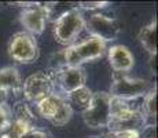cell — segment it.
<instances>
[{
	"mask_svg": "<svg viewBox=\"0 0 158 138\" xmlns=\"http://www.w3.org/2000/svg\"><path fill=\"white\" fill-rule=\"evenodd\" d=\"M11 120H13V109L7 104L0 105V133L10 126Z\"/></svg>",
	"mask_w": 158,
	"mask_h": 138,
	"instance_id": "obj_18",
	"label": "cell"
},
{
	"mask_svg": "<svg viewBox=\"0 0 158 138\" xmlns=\"http://www.w3.org/2000/svg\"><path fill=\"white\" fill-rule=\"evenodd\" d=\"M22 138H48V134L45 133L44 130H40V128H32L28 133L25 134Z\"/></svg>",
	"mask_w": 158,
	"mask_h": 138,
	"instance_id": "obj_22",
	"label": "cell"
},
{
	"mask_svg": "<svg viewBox=\"0 0 158 138\" xmlns=\"http://www.w3.org/2000/svg\"><path fill=\"white\" fill-rule=\"evenodd\" d=\"M105 42L92 38V36H88L85 40L68 46V48L63 51V61H65L63 65L77 68V66H81L85 62H91V61L101 58L105 54Z\"/></svg>",
	"mask_w": 158,
	"mask_h": 138,
	"instance_id": "obj_2",
	"label": "cell"
},
{
	"mask_svg": "<svg viewBox=\"0 0 158 138\" xmlns=\"http://www.w3.org/2000/svg\"><path fill=\"white\" fill-rule=\"evenodd\" d=\"M32 128H35L33 124L25 120H21V119L13 118L10 126L0 133V138H22Z\"/></svg>",
	"mask_w": 158,
	"mask_h": 138,
	"instance_id": "obj_17",
	"label": "cell"
},
{
	"mask_svg": "<svg viewBox=\"0 0 158 138\" xmlns=\"http://www.w3.org/2000/svg\"><path fill=\"white\" fill-rule=\"evenodd\" d=\"M106 6H109L107 2H83V3H78L77 8L78 10H101V8H105Z\"/></svg>",
	"mask_w": 158,
	"mask_h": 138,
	"instance_id": "obj_19",
	"label": "cell"
},
{
	"mask_svg": "<svg viewBox=\"0 0 158 138\" xmlns=\"http://www.w3.org/2000/svg\"><path fill=\"white\" fill-rule=\"evenodd\" d=\"M84 28L88 30L89 36L96 38L102 42H113L120 35L121 26L118 21L106 14L95 13L85 21Z\"/></svg>",
	"mask_w": 158,
	"mask_h": 138,
	"instance_id": "obj_9",
	"label": "cell"
},
{
	"mask_svg": "<svg viewBox=\"0 0 158 138\" xmlns=\"http://www.w3.org/2000/svg\"><path fill=\"white\" fill-rule=\"evenodd\" d=\"M7 100H8V93L7 91H4L3 88H0V105L7 104Z\"/></svg>",
	"mask_w": 158,
	"mask_h": 138,
	"instance_id": "obj_23",
	"label": "cell"
},
{
	"mask_svg": "<svg viewBox=\"0 0 158 138\" xmlns=\"http://www.w3.org/2000/svg\"><path fill=\"white\" fill-rule=\"evenodd\" d=\"M8 55L19 64H32L39 58V46L35 36L17 32L8 42Z\"/></svg>",
	"mask_w": 158,
	"mask_h": 138,
	"instance_id": "obj_8",
	"label": "cell"
},
{
	"mask_svg": "<svg viewBox=\"0 0 158 138\" xmlns=\"http://www.w3.org/2000/svg\"><path fill=\"white\" fill-rule=\"evenodd\" d=\"M109 64L115 73H127L135 65V58L128 47L123 44L111 46L107 51Z\"/></svg>",
	"mask_w": 158,
	"mask_h": 138,
	"instance_id": "obj_12",
	"label": "cell"
},
{
	"mask_svg": "<svg viewBox=\"0 0 158 138\" xmlns=\"http://www.w3.org/2000/svg\"><path fill=\"white\" fill-rule=\"evenodd\" d=\"M92 94H94L92 91H91L87 86H84V87H81V88H78V90L68 94V96H65L63 98H65L66 102L70 105V108L73 109V112H74V109H77V110L85 109L88 106V104H89L91 98H92Z\"/></svg>",
	"mask_w": 158,
	"mask_h": 138,
	"instance_id": "obj_15",
	"label": "cell"
},
{
	"mask_svg": "<svg viewBox=\"0 0 158 138\" xmlns=\"http://www.w3.org/2000/svg\"><path fill=\"white\" fill-rule=\"evenodd\" d=\"M51 78H52L54 84L58 86L65 96H68V94H70L73 91H76L85 86L87 73L83 66L73 68V66L62 65L54 70Z\"/></svg>",
	"mask_w": 158,
	"mask_h": 138,
	"instance_id": "obj_10",
	"label": "cell"
},
{
	"mask_svg": "<svg viewBox=\"0 0 158 138\" xmlns=\"http://www.w3.org/2000/svg\"><path fill=\"white\" fill-rule=\"evenodd\" d=\"M139 42L143 48L150 54V57L157 55V20L153 18L148 24L142 26L139 30Z\"/></svg>",
	"mask_w": 158,
	"mask_h": 138,
	"instance_id": "obj_14",
	"label": "cell"
},
{
	"mask_svg": "<svg viewBox=\"0 0 158 138\" xmlns=\"http://www.w3.org/2000/svg\"><path fill=\"white\" fill-rule=\"evenodd\" d=\"M84 24H85V20L83 14L77 7H73L55 20L54 38L59 44L72 46L78 38V35L83 32Z\"/></svg>",
	"mask_w": 158,
	"mask_h": 138,
	"instance_id": "obj_5",
	"label": "cell"
},
{
	"mask_svg": "<svg viewBox=\"0 0 158 138\" xmlns=\"http://www.w3.org/2000/svg\"><path fill=\"white\" fill-rule=\"evenodd\" d=\"M106 137L109 138H139V131L125 130V131H109Z\"/></svg>",
	"mask_w": 158,
	"mask_h": 138,
	"instance_id": "obj_20",
	"label": "cell"
},
{
	"mask_svg": "<svg viewBox=\"0 0 158 138\" xmlns=\"http://www.w3.org/2000/svg\"><path fill=\"white\" fill-rule=\"evenodd\" d=\"M140 112L146 119V122L148 123V120H151V123H154L157 118V87H151V90L143 97V102H142Z\"/></svg>",
	"mask_w": 158,
	"mask_h": 138,
	"instance_id": "obj_16",
	"label": "cell"
},
{
	"mask_svg": "<svg viewBox=\"0 0 158 138\" xmlns=\"http://www.w3.org/2000/svg\"><path fill=\"white\" fill-rule=\"evenodd\" d=\"M36 106L41 118H44L45 120L58 127L68 124L73 116V109L70 108V105L59 94H52V96L44 98Z\"/></svg>",
	"mask_w": 158,
	"mask_h": 138,
	"instance_id": "obj_6",
	"label": "cell"
},
{
	"mask_svg": "<svg viewBox=\"0 0 158 138\" xmlns=\"http://www.w3.org/2000/svg\"><path fill=\"white\" fill-rule=\"evenodd\" d=\"M147 124L140 109L131 106L129 102L111 97V115L109 122V131H140Z\"/></svg>",
	"mask_w": 158,
	"mask_h": 138,
	"instance_id": "obj_1",
	"label": "cell"
},
{
	"mask_svg": "<svg viewBox=\"0 0 158 138\" xmlns=\"http://www.w3.org/2000/svg\"><path fill=\"white\" fill-rule=\"evenodd\" d=\"M151 90L150 83L144 79L131 78L127 73H114L110 86V97L121 101H133L144 97Z\"/></svg>",
	"mask_w": 158,
	"mask_h": 138,
	"instance_id": "obj_4",
	"label": "cell"
},
{
	"mask_svg": "<svg viewBox=\"0 0 158 138\" xmlns=\"http://www.w3.org/2000/svg\"><path fill=\"white\" fill-rule=\"evenodd\" d=\"M139 138H157V126L154 123H147L139 131Z\"/></svg>",
	"mask_w": 158,
	"mask_h": 138,
	"instance_id": "obj_21",
	"label": "cell"
},
{
	"mask_svg": "<svg viewBox=\"0 0 158 138\" xmlns=\"http://www.w3.org/2000/svg\"><path fill=\"white\" fill-rule=\"evenodd\" d=\"M47 14L43 3H30L19 14V22L25 28V32L32 36L41 35L45 29Z\"/></svg>",
	"mask_w": 158,
	"mask_h": 138,
	"instance_id": "obj_11",
	"label": "cell"
},
{
	"mask_svg": "<svg viewBox=\"0 0 158 138\" xmlns=\"http://www.w3.org/2000/svg\"><path fill=\"white\" fill-rule=\"evenodd\" d=\"M22 93L26 101L37 105L44 98L55 94V84L50 73L39 70L25 79L22 83Z\"/></svg>",
	"mask_w": 158,
	"mask_h": 138,
	"instance_id": "obj_7",
	"label": "cell"
},
{
	"mask_svg": "<svg viewBox=\"0 0 158 138\" xmlns=\"http://www.w3.org/2000/svg\"><path fill=\"white\" fill-rule=\"evenodd\" d=\"M111 115V97L109 93H94L89 104L83 110V120L87 127L94 130L107 128Z\"/></svg>",
	"mask_w": 158,
	"mask_h": 138,
	"instance_id": "obj_3",
	"label": "cell"
},
{
	"mask_svg": "<svg viewBox=\"0 0 158 138\" xmlns=\"http://www.w3.org/2000/svg\"><path fill=\"white\" fill-rule=\"evenodd\" d=\"M91 138H101V137H91Z\"/></svg>",
	"mask_w": 158,
	"mask_h": 138,
	"instance_id": "obj_24",
	"label": "cell"
},
{
	"mask_svg": "<svg viewBox=\"0 0 158 138\" xmlns=\"http://www.w3.org/2000/svg\"><path fill=\"white\" fill-rule=\"evenodd\" d=\"M22 78L19 70L14 66H6L0 69V88L4 91L22 93Z\"/></svg>",
	"mask_w": 158,
	"mask_h": 138,
	"instance_id": "obj_13",
	"label": "cell"
}]
</instances>
